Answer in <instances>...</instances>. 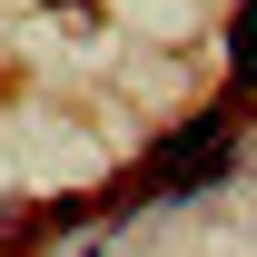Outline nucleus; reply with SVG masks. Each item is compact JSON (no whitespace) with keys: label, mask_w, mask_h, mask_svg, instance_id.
<instances>
[{"label":"nucleus","mask_w":257,"mask_h":257,"mask_svg":"<svg viewBox=\"0 0 257 257\" xmlns=\"http://www.w3.org/2000/svg\"><path fill=\"white\" fill-rule=\"evenodd\" d=\"M237 89H257V10H237Z\"/></svg>","instance_id":"nucleus-2"},{"label":"nucleus","mask_w":257,"mask_h":257,"mask_svg":"<svg viewBox=\"0 0 257 257\" xmlns=\"http://www.w3.org/2000/svg\"><path fill=\"white\" fill-rule=\"evenodd\" d=\"M218 159H227V119H188V128H178V139L159 149V159L139 168V188H198V178H208Z\"/></svg>","instance_id":"nucleus-1"}]
</instances>
